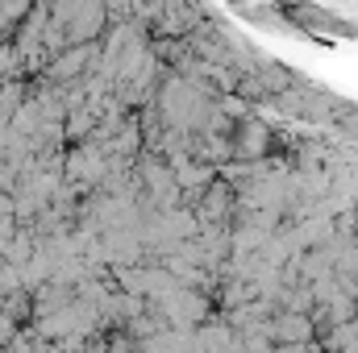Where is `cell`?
Instances as JSON below:
<instances>
[{
    "mask_svg": "<svg viewBox=\"0 0 358 353\" xmlns=\"http://www.w3.org/2000/svg\"><path fill=\"white\" fill-rule=\"evenodd\" d=\"M271 341H275V345H313V341H317V324H313V316L279 312V316L271 320Z\"/></svg>",
    "mask_w": 358,
    "mask_h": 353,
    "instance_id": "cell-1",
    "label": "cell"
},
{
    "mask_svg": "<svg viewBox=\"0 0 358 353\" xmlns=\"http://www.w3.org/2000/svg\"><path fill=\"white\" fill-rule=\"evenodd\" d=\"M117 150H121V154H134V150H138V125H125V133H121Z\"/></svg>",
    "mask_w": 358,
    "mask_h": 353,
    "instance_id": "cell-2",
    "label": "cell"
}]
</instances>
